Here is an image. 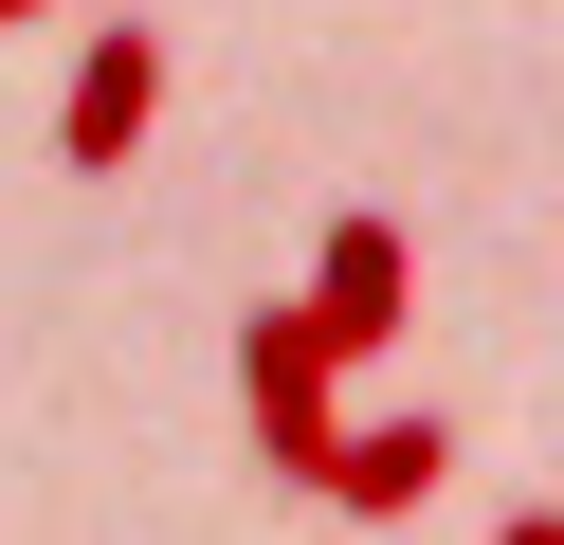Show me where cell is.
Returning a JSON list of instances; mask_svg holds the SVG:
<instances>
[{"mask_svg": "<svg viewBox=\"0 0 564 545\" xmlns=\"http://www.w3.org/2000/svg\"><path fill=\"white\" fill-rule=\"evenodd\" d=\"M310 309H328L346 363H401V327H419V254H401V218H328V237H310Z\"/></svg>", "mask_w": 564, "mask_h": 545, "instance_id": "obj_2", "label": "cell"}, {"mask_svg": "<svg viewBox=\"0 0 564 545\" xmlns=\"http://www.w3.org/2000/svg\"><path fill=\"white\" fill-rule=\"evenodd\" d=\"M19 19H55V0H0V36H19Z\"/></svg>", "mask_w": 564, "mask_h": 545, "instance_id": "obj_6", "label": "cell"}, {"mask_svg": "<svg viewBox=\"0 0 564 545\" xmlns=\"http://www.w3.org/2000/svg\"><path fill=\"white\" fill-rule=\"evenodd\" d=\"M147 109H164V36H147V19H110V36L74 55V109H55V164H74V182H110L128 145H147Z\"/></svg>", "mask_w": 564, "mask_h": 545, "instance_id": "obj_4", "label": "cell"}, {"mask_svg": "<svg viewBox=\"0 0 564 545\" xmlns=\"http://www.w3.org/2000/svg\"><path fill=\"white\" fill-rule=\"evenodd\" d=\"M237 418H256L273 472H328V436H346V346H328L310 291H273V309L237 327Z\"/></svg>", "mask_w": 564, "mask_h": 545, "instance_id": "obj_1", "label": "cell"}, {"mask_svg": "<svg viewBox=\"0 0 564 545\" xmlns=\"http://www.w3.org/2000/svg\"><path fill=\"white\" fill-rule=\"evenodd\" d=\"M437 472H455V418H437V400H419V418H346L310 491H328L346 527H401V509H437Z\"/></svg>", "mask_w": 564, "mask_h": 545, "instance_id": "obj_3", "label": "cell"}, {"mask_svg": "<svg viewBox=\"0 0 564 545\" xmlns=\"http://www.w3.org/2000/svg\"><path fill=\"white\" fill-rule=\"evenodd\" d=\"M491 545H564V509H510V527H491Z\"/></svg>", "mask_w": 564, "mask_h": 545, "instance_id": "obj_5", "label": "cell"}]
</instances>
